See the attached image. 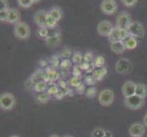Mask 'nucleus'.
<instances>
[{
    "label": "nucleus",
    "instance_id": "1",
    "mask_svg": "<svg viewBox=\"0 0 147 137\" xmlns=\"http://www.w3.org/2000/svg\"><path fill=\"white\" fill-rule=\"evenodd\" d=\"M30 34H31L30 27L26 22L20 21L14 26V35L19 40L28 39L30 37Z\"/></svg>",
    "mask_w": 147,
    "mask_h": 137
},
{
    "label": "nucleus",
    "instance_id": "2",
    "mask_svg": "<svg viewBox=\"0 0 147 137\" xmlns=\"http://www.w3.org/2000/svg\"><path fill=\"white\" fill-rule=\"evenodd\" d=\"M17 104V100L14 94L4 92L0 95V108L3 111H12Z\"/></svg>",
    "mask_w": 147,
    "mask_h": 137
},
{
    "label": "nucleus",
    "instance_id": "3",
    "mask_svg": "<svg viewBox=\"0 0 147 137\" xmlns=\"http://www.w3.org/2000/svg\"><path fill=\"white\" fill-rule=\"evenodd\" d=\"M98 101L101 106L109 107L114 101V92L111 89H104L100 92L98 96Z\"/></svg>",
    "mask_w": 147,
    "mask_h": 137
},
{
    "label": "nucleus",
    "instance_id": "4",
    "mask_svg": "<svg viewBox=\"0 0 147 137\" xmlns=\"http://www.w3.org/2000/svg\"><path fill=\"white\" fill-rule=\"evenodd\" d=\"M127 30L130 34V36H133L136 38H144L145 35V28L144 25L139 21L133 20L130 26L127 28Z\"/></svg>",
    "mask_w": 147,
    "mask_h": 137
},
{
    "label": "nucleus",
    "instance_id": "5",
    "mask_svg": "<svg viewBox=\"0 0 147 137\" xmlns=\"http://www.w3.org/2000/svg\"><path fill=\"white\" fill-rule=\"evenodd\" d=\"M124 104L130 110H139L144 104V99L138 95H131L124 99Z\"/></svg>",
    "mask_w": 147,
    "mask_h": 137
},
{
    "label": "nucleus",
    "instance_id": "6",
    "mask_svg": "<svg viewBox=\"0 0 147 137\" xmlns=\"http://www.w3.org/2000/svg\"><path fill=\"white\" fill-rule=\"evenodd\" d=\"M100 9L103 14L111 16L117 11L118 4L116 0H102L100 5Z\"/></svg>",
    "mask_w": 147,
    "mask_h": 137
},
{
    "label": "nucleus",
    "instance_id": "7",
    "mask_svg": "<svg viewBox=\"0 0 147 137\" xmlns=\"http://www.w3.org/2000/svg\"><path fill=\"white\" fill-rule=\"evenodd\" d=\"M113 28V25L109 20H101L97 25V33L100 37L108 38Z\"/></svg>",
    "mask_w": 147,
    "mask_h": 137
},
{
    "label": "nucleus",
    "instance_id": "8",
    "mask_svg": "<svg viewBox=\"0 0 147 137\" xmlns=\"http://www.w3.org/2000/svg\"><path fill=\"white\" fill-rule=\"evenodd\" d=\"M115 70L119 74H128L133 70V64L128 59H120L115 65Z\"/></svg>",
    "mask_w": 147,
    "mask_h": 137
},
{
    "label": "nucleus",
    "instance_id": "9",
    "mask_svg": "<svg viewBox=\"0 0 147 137\" xmlns=\"http://www.w3.org/2000/svg\"><path fill=\"white\" fill-rule=\"evenodd\" d=\"M131 21H133V20H131V15L128 12L123 11L118 15L117 18H116L115 27L120 28H127L130 26Z\"/></svg>",
    "mask_w": 147,
    "mask_h": 137
},
{
    "label": "nucleus",
    "instance_id": "10",
    "mask_svg": "<svg viewBox=\"0 0 147 137\" xmlns=\"http://www.w3.org/2000/svg\"><path fill=\"white\" fill-rule=\"evenodd\" d=\"M48 11L44 9H39L35 13L33 17V21L34 23L37 25L38 27L42 28L46 27V18H47Z\"/></svg>",
    "mask_w": 147,
    "mask_h": 137
},
{
    "label": "nucleus",
    "instance_id": "11",
    "mask_svg": "<svg viewBox=\"0 0 147 137\" xmlns=\"http://www.w3.org/2000/svg\"><path fill=\"white\" fill-rule=\"evenodd\" d=\"M145 134V126L142 124L136 123L130 126L129 134L131 137H143Z\"/></svg>",
    "mask_w": 147,
    "mask_h": 137
},
{
    "label": "nucleus",
    "instance_id": "12",
    "mask_svg": "<svg viewBox=\"0 0 147 137\" xmlns=\"http://www.w3.org/2000/svg\"><path fill=\"white\" fill-rule=\"evenodd\" d=\"M61 41V34L60 33H53L45 39V44L49 48H56L60 44Z\"/></svg>",
    "mask_w": 147,
    "mask_h": 137
},
{
    "label": "nucleus",
    "instance_id": "13",
    "mask_svg": "<svg viewBox=\"0 0 147 137\" xmlns=\"http://www.w3.org/2000/svg\"><path fill=\"white\" fill-rule=\"evenodd\" d=\"M135 90L136 83H134V82H131V80H128V82H125L123 83V88H121V92H123L124 98H127L135 94Z\"/></svg>",
    "mask_w": 147,
    "mask_h": 137
},
{
    "label": "nucleus",
    "instance_id": "14",
    "mask_svg": "<svg viewBox=\"0 0 147 137\" xmlns=\"http://www.w3.org/2000/svg\"><path fill=\"white\" fill-rule=\"evenodd\" d=\"M21 14L18 11L17 8L15 7H10L8 9V18H7V23L16 25L18 22L21 21Z\"/></svg>",
    "mask_w": 147,
    "mask_h": 137
},
{
    "label": "nucleus",
    "instance_id": "15",
    "mask_svg": "<svg viewBox=\"0 0 147 137\" xmlns=\"http://www.w3.org/2000/svg\"><path fill=\"white\" fill-rule=\"evenodd\" d=\"M60 80V75L59 73L53 69H47L45 70V76H44V80L47 82L48 83H54L56 80Z\"/></svg>",
    "mask_w": 147,
    "mask_h": 137
},
{
    "label": "nucleus",
    "instance_id": "16",
    "mask_svg": "<svg viewBox=\"0 0 147 137\" xmlns=\"http://www.w3.org/2000/svg\"><path fill=\"white\" fill-rule=\"evenodd\" d=\"M111 50L115 54L121 55L125 51L126 48L123 41H117V42L111 43Z\"/></svg>",
    "mask_w": 147,
    "mask_h": 137
},
{
    "label": "nucleus",
    "instance_id": "17",
    "mask_svg": "<svg viewBox=\"0 0 147 137\" xmlns=\"http://www.w3.org/2000/svg\"><path fill=\"white\" fill-rule=\"evenodd\" d=\"M48 13L50 15L51 17H53L57 21L59 22V20H61L62 16H63V12H62V9L60 8L59 7L57 6H53L49 8V10L48 11Z\"/></svg>",
    "mask_w": 147,
    "mask_h": 137
},
{
    "label": "nucleus",
    "instance_id": "18",
    "mask_svg": "<svg viewBox=\"0 0 147 137\" xmlns=\"http://www.w3.org/2000/svg\"><path fill=\"white\" fill-rule=\"evenodd\" d=\"M123 43L125 45L126 49H135L138 47V40L136 38L133 37V36H129L125 40H123Z\"/></svg>",
    "mask_w": 147,
    "mask_h": 137
},
{
    "label": "nucleus",
    "instance_id": "19",
    "mask_svg": "<svg viewBox=\"0 0 147 137\" xmlns=\"http://www.w3.org/2000/svg\"><path fill=\"white\" fill-rule=\"evenodd\" d=\"M48 88H49V83L47 82H45V80H38V82H37L36 84H35L33 90L35 92L41 93V92L47 91Z\"/></svg>",
    "mask_w": 147,
    "mask_h": 137
},
{
    "label": "nucleus",
    "instance_id": "20",
    "mask_svg": "<svg viewBox=\"0 0 147 137\" xmlns=\"http://www.w3.org/2000/svg\"><path fill=\"white\" fill-rule=\"evenodd\" d=\"M135 94L145 99L147 97V86L144 83H137L136 84Z\"/></svg>",
    "mask_w": 147,
    "mask_h": 137
},
{
    "label": "nucleus",
    "instance_id": "21",
    "mask_svg": "<svg viewBox=\"0 0 147 137\" xmlns=\"http://www.w3.org/2000/svg\"><path fill=\"white\" fill-rule=\"evenodd\" d=\"M107 72H108L107 69L104 68V67L103 68H97V70H94L93 75L97 80H103V78L106 75H107Z\"/></svg>",
    "mask_w": 147,
    "mask_h": 137
},
{
    "label": "nucleus",
    "instance_id": "22",
    "mask_svg": "<svg viewBox=\"0 0 147 137\" xmlns=\"http://www.w3.org/2000/svg\"><path fill=\"white\" fill-rule=\"evenodd\" d=\"M51 98V96H50L47 91H45V92H41V93H38L36 97V100L38 101V103H41V104H45L49 103V101Z\"/></svg>",
    "mask_w": 147,
    "mask_h": 137
},
{
    "label": "nucleus",
    "instance_id": "23",
    "mask_svg": "<svg viewBox=\"0 0 147 137\" xmlns=\"http://www.w3.org/2000/svg\"><path fill=\"white\" fill-rule=\"evenodd\" d=\"M57 25H58L57 20L48 13L47 18H46V27L49 29H51V28H54L55 27H57Z\"/></svg>",
    "mask_w": 147,
    "mask_h": 137
},
{
    "label": "nucleus",
    "instance_id": "24",
    "mask_svg": "<svg viewBox=\"0 0 147 137\" xmlns=\"http://www.w3.org/2000/svg\"><path fill=\"white\" fill-rule=\"evenodd\" d=\"M59 85L58 84H56V83H49V88H48V90H47V92L50 95V96H55L57 95V93L59 91Z\"/></svg>",
    "mask_w": 147,
    "mask_h": 137
},
{
    "label": "nucleus",
    "instance_id": "25",
    "mask_svg": "<svg viewBox=\"0 0 147 137\" xmlns=\"http://www.w3.org/2000/svg\"><path fill=\"white\" fill-rule=\"evenodd\" d=\"M85 96L89 99H92L94 98L96 94H97V89H96L95 86H90L85 90Z\"/></svg>",
    "mask_w": 147,
    "mask_h": 137
},
{
    "label": "nucleus",
    "instance_id": "26",
    "mask_svg": "<svg viewBox=\"0 0 147 137\" xmlns=\"http://www.w3.org/2000/svg\"><path fill=\"white\" fill-rule=\"evenodd\" d=\"M49 28H48L47 27H42V28H39L38 30V37L42 38V39H46L49 36Z\"/></svg>",
    "mask_w": 147,
    "mask_h": 137
},
{
    "label": "nucleus",
    "instance_id": "27",
    "mask_svg": "<svg viewBox=\"0 0 147 137\" xmlns=\"http://www.w3.org/2000/svg\"><path fill=\"white\" fill-rule=\"evenodd\" d=\"M71 61L73 63H75V64H77V65L82 64L84 61L83 56L82 55V53H80V52H74L73 55H72V57H71Z\"/></svg>",
    "mask_w": 147,
    "mask_h": 137
},
{
    "label": "nucleus",
    "instance_id": "28",
    "mask_svg": "<svg viewBox=\"0 0 147 137\" xmlns=\"http://www.w3.org/2000/svg\"><path fill=\"white\" fill-rule=\"evenodd\" d=\"M108 39L111 43H113V42H117V41H121L119 36H118V31H117V28L114 27L113 31L111 32L110 36L108 37Z\"/></svg>",
    "mask_w": 147,
    "mask_h": 137
},
{
    "label": "nucleus",
    "instance_id": "29",
    "mask_svg": "<svg viewBox=\"0 0 147 137\" xmlns=\"http://www.w3.org/2000/svg\"><path fill=\"white\" fill-rule=\"evenodd\" d=\"M117 28V27H116ZM117 31H118V36H119V38L121 41H123L126 38H127L130 34L128 32L127 28H117Z\"/></svg>",
    "mask_w": 147,
    "mask_h": 137
},
{
    "label": "nucleus",
    "instance_id": "30",
    "mask_svg": "<svg viewBox=\"0 0 147 137\" xmlns=\"http://www.w3.org/2000/svg\"><path fill=\"white\" fill-rule=\"evenodd\" d=\"M69 83L70 86H72V87H74L76 89L82 84V80L80 79V77H75V76H73V77L69 80Z\"/></svg>",
    "mask_w": 147,
    "mask_h": 137
},
{
    "label": "nucleus",
    "instance_id": "31",
    "mask_svg": "<svg viewBox=\"0 0 147 137\" xmlns=\"http://www.w3.org/2000/svg\"><path fill=\"white\" fill-rule=\"evenodd\" d=\"M105 64V59L103 56H98L94 59V66L96 68H103Z\"/></svg>",
    "mask_w": 147,
    "mask_h": 137
},
{
    "label": "nucleus",
    "instance_id": "32",
    "mask_svg": "<svg viewBox=\"0 0 147 137\" xmlns=\"http://www.w3.org/2000/svg\"><path fill=\"white\" fill-rule=\"evenodd\" d=\"M36 82H37L36 80H35L32 77H30L26 80V82H25L24 87L28 90H31L34 89V86H35V84H36Z\"/></svg>",
    "mask_w": 147,
    "mask_h": 137
},
{
    "label": "nucleus",
    "instance_id": "33",
    "mask_svg": "<svg viewBox=\"0 0 147 137\" xmlns=\"http://www.w3.org/2000/svg\"><path fill=\"white\" fill-rule=\"evenodd\" d=\"M17 3L20 7L29 8L34 4L32 0H17Z\"/></svg>",
    "mask_w": 147,
    "mask_h": 137
},
{
    "label": "nucleus",
    "instance_id": "34",
    "mask_svg": "<svg viewBox=\"0 0 147 137\" xmlns=\"http://www.w3.org/2000/svg\"><path fill=\"white\" fill-rule=\"evenodd\" d=\"M106 130L102 128H95L92 134H90V137H104Z\"/></svg>",
    "mask_w": 147,
    "mask_h": 137
},
{
    "label": "nucleus",
    "instance_id": "35",
    "mask_svg": "<svg viewBox=\"0 0 147 137\" xmlns=\"http://www.w3.org/2000/svg\"><path fill=\"white\" fill-rule=\"evenodd\" d=\"M96 82H97V80L94 77V75H87L86 77L84 78V83L87 84L89 86H93Z\"/></svg>",
    "mask_w": 147,
    "mask_h": 137
},
{
    "label": "nucleus",
    "instance_id": "36",
    "mask_svg": "<svg viewBox=\"0 0 147 137\" xmlns=\"http://www.w3.org/2000/svg\"><path fill=\"white\" fill-rule=\"evenodd\" d=\"M71 63H72V61H70L69 59H64L60 61L59 68L62 70H68L71 67Z\"/></svg>",
    "mask_w": 147,
    "mask_h": 137
},
{
    "label": "nucleus",
    "instance_id": "37",
    "mask_svg": "<svg viewBox=\"0 0 147 137\" xmlns=\"http://www.w3.org/2000/svg\"><path fill=\"white\" fill-rule=\"evenodd\" d=\"M72 55H73V53H72V51L69 49H64L62 51L60 52L59 57L62 58L64 59H69V58H71Z\"/></svg>",
    "mask_w": 147,
    "mask_h": 137
},
{
    "label": "nucleus",
    "instance_id": "38",
    "mask_svg": "<svg viewBox=\"0 0 147 137\" xmlns=\"http://www.w3.org/2000/svg\"><path fill=\"white\" fill-rule=\"evenodd\" d=\"M8 18V9H0V21L7 22Z\"/></svg>",
    "mask_w": 147,
    "mask_h": 137
},
{
    "label": "nucleus",
    "instance_id": "39",
    "mask_svg": "<svg viewBox=\"0 0 147 137\" xmlns=\"http://www.w3.org/2000/svg\"><path fill=\"white\" fill-rule=\"evenodd\" d=\"M121 2L126 7H133L137 4L138 0H121Z\"/></svg>",
    "mask_w": 147,
    "mask_h": 137
},
{
    "label": "nucleus",
    "instance_id": "40",
    "mask_svg": "<svg viewBox=\"0 0 147 137\" xmlns=\"http://www.w3.org/2000/svg\"><path fill=\"white\" fill-rule=\"evenodd\" d=\"M59 59H60V57H59V56H56V55L52 56L51 59H50V64H51L52 68L59 67V64H60Z\"/></svg>",
    "mask_w": 147,
    "mask_h": 137
},
{
    "label": "nucleus",
    "instance_id": "41",
    "mask_svg": "<svg viewBox=\"0 0 147 137\" xmlns=\"http://www.w3.org/2000/svg\"><path fill=\"white\" fill-rule=\"evenodd\" d=\"M82 70L80 69V65H75L73 67V70H72V74L73 76H75V77H80L82 76Z\"/></svg>",
    "mask_w": 147,
    "mask_h": 137
},
{
    "label": "nucleus",
    "instance_id": "42",
    "mask_svg": "<svg viewBox=\"0 0 147 137\" xmlns=\"http://www.w3.org/2000/svg\"><path fill=\"white\" fill-rule=\"evenodd\" d=\"M83 59L85 62H88V63H90L94 59V57H93V54L92 52H86L84 55H83Z\"/></svg>",
    "mask_w": 147,
    "mask_h": 137
},
{
    "label": "nucleus",
    "instance_id": "43",
    "mask_svg": "<svg viewBox=\"0 0 147 137\" xmlns=\"http://www.w3.org/2000/svg\"><path fill=\"white\" fill-rule=\"evenodd\" d=\"M58 85H59V89H61V90L68 89V82H67V80H59Z\"/></svg>",
    "mask_w": 147,
    "mask_h": 137
},
{
    "label": "nucleus",
    "instance_id": "44",
    "mask_svg": "<svg viewBox=\"0 0 147 137\" xmlns=\"http://www.w3.org/2000/svg\"><path fill=\"white\" fill-rule=\"evenodd\" d=\"M9 4L7 0H0V9H9Z\"/></svg>",
    "mask_w": 147,
    "mask_h": 137
},
{
    "label": "nucleus",
    "instance_id": "45",
    "mask_svg": "<svg viewBox=\"0 0 147 137\" xmlns=\"http://www.w3.org/2000/svg\"><path fill=\"white\" fill-rule=\"evenodd\" d=\"M80 69H82V70H85V72H89V70L90 69V64L88 63V62L83 61L82 64H80Z\"/></svg>",
    "mask_w": 147,
    "mask_h": 137
},
{
    "label": "nucleus",
    "instance_id": "46",
    "mask_svg": "<svg viewBox=\"0 0 147 137\" xmlns=\"http://www.w3.org/2000/svg\"><path fill=\"white\" fill-rule=\"evenodd\" d=\"M85 90H86V88H85V83H82L80 86H79L78 88H76V91L79 93V94H82V93H85Z\"/></svg>",
    "mask_w": 147,
    "mask_h": 137
},
{
    "label": "nucleus",
    "instance_id": "47",
    "mask_svg": "<svg viewBox=\"0 0 147 137\" xmlns=\"http://www.w3.org/2000/svg\"><path fill=\"white\" fill-rule=\"evenodd\" d=\"M65 95H66V94H65V92H64V90L60 89L59 91L57 93V95L55 96V98H56V99H58V100H60V99H62Z\"/></svg>",
    "mask_w": 147,
    "mask_h": 137
},
{
    "label": "nucleus",
    "instance_id": "48",
    "mask_svg": "<svg viewBox=\"0 0 147 137\" xmlns=\"http://www.w3.org/2000/svg\"><path fill=\"white\" fill-rule=\"evenodd\" d=\"M39 63H40V67H42V68L47 67V65H48V61H47V60H40Z\"/></svg>",
    "mask_w": 147,
    "mask_h": 137
},
{
    "label": "nucleus",
    "instance_id": "49",
    "mask_svg": "<svg viewBox=\"0 0 147 137\" xmlns=\"http://www.w3.org/2000/svg\"><path fill=\"white\" fill-rule=\"evenodd\" d=\"M104 137H113V134L111 133L110 131H108V130H106V132H105V135H104Z\"/></svg>",
    "mask_w": 147,
    "mask_h": 137
},
{
    "label": "nucleus",
    "instance_id": "50",
    "mask_svg": "<svg viewBox=\"0 0 147 137\" xmlns=\"http://www.w3.org/2000/svg\"><path fill=\"white\" fill-rule=\"evenodd\" d=\"M143 123H144V125L145 126V127H147V113H146V114L144 115V120H143Z\"/></svg>",
    "mask_w": 147,
    "mask_h": 137
},
{
    "label": "nucleus",
    "instance_id": "51",
    "mask_svg": "<svg viewBox=\"0 0 147 137\" xmlns=\"http://www.w3.org/2000/svg\"><path fill=\"white\" fill-rule=\"evenodd\" d=\"M32 1H33V3H34V4H36V3L40 2V1H41V0H32Z\"/></svg>",
    "mask_w": 147,
    "mask_h": 137
},
{
    "label": "nucleus",
    "instance_id": "52",
    "mask_svg": "<svg viewBox=\"0 0 147 137\" xmlns=\"http://www.w3.org/2000/svg\"><path fill=\"white\" fill-rule=\"evenodd\" d=\"M49 137H60V136H59L58 134H51Z\"/></svg>",
    "mask_w": 147,
    "mask_h": 137
},
{
    "label": "nucleus",
    "instance_id": "53",
    "mask_svg": "<svg viewBox=\"0 0 147 137\" xmlns=\"http://www.w3.org/2000/svg\"><path fill=\"white\" fill-rule=\"evenodd\" d=\"M9 137H19L18 135H16V134H14V135H10Z\"/></svg>",
    "mask_w": 147,
    "mask_h": 137
},
{
    "label": "nucleus",
    "instance_id": "54",
    "mask_svg": "<svg viewBox=\"0 0 147 137\" xmlns=\"http://www.w3.org/2000/svg\"><path fill=\"white\" fill-rule=\"evenodd\" d=\"M63 137H73V136H71V135H64Z\"/></svg>",
    "mask_w": 147,
    "mask_h": 137
}]
</instances>
